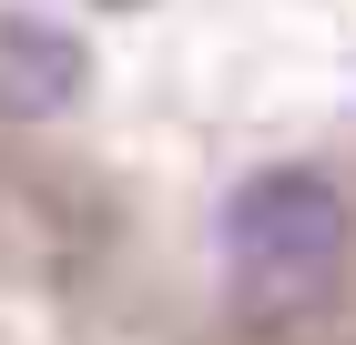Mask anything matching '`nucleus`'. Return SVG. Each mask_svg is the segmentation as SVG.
Wrapping results in <instances>:
<instances>
[{
    "label": "nucleus",
    "instance_id": "f257e3e1",
    "mask_svg": "<svg viewBox=\"0 0 356 345\" xmlns=\"http://www.w3.org/2000/svg\"><path fill=\"white\" fill-rule=\"evenodd\" d=\"M214 345H356V254L326 264L316 285H296V294H275V305H254V315H234Z\"/></svg>",
    "mask_w": 356,
    "mask_h": 345
}]
</instances>
